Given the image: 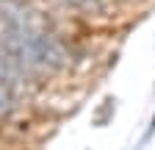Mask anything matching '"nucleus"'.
Wrapping results in <instances>:
<instances>
[{"label": "nucleus", "instance_id": "obj_3", "mask_svg": "<svg viewBox=\"0 0 155 150\" xmlns=\"http://www.w3.org/2000/svg\"><path fill=\"white\" fill-rule=\"evenodd\" d=\"M147 134H155V114H152V120H150V131Z\"/></svg>", "mask_w": 155, "mask_h": 150}, {"label": "nucleus", "instance_id": "obj_1", "mask_svg": "<svg viewBox=\"0 0 155 150\" xmlns=\"http://www.w3.org/2000/svg\"><path fill=\"white\" fill-rule=\"evenodd\" d=\"M0 28L6 31H47L53 20L33 0H0Z\"/></svg>", "mask_w": 155, "mask_h": 150}, {"label": "nucleus", "instance_id": "obj_2", "mask_svg": "<svg viewBox=\"0 0 155 150\" xmlns=\"http://www.w3.org/2000/svg\"><path fill=\"white\" fill-rule=\"evenodd\" d=\"M22 106V92L0 81V120H11Z\"/></svg>", "mask_w": 155, "mask_h": 150}]
</instances>
